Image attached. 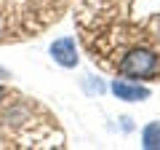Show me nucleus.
<instances>
[{"instance_id":"f257e3e1","label":"nucleus","mask_w":160,"mask_h":150,"mask_svg":"<svg viewBox=\"0 0 160 150\" xmlns=\"http://www.w3.org/2000/svg\"><path fill=\"white\" fill-rule=\"evenodd\" d=\"M78 27L104 70L160 81V0H80Z\"/></svg>"},{"instance_id":"f03ea898","label":"nucleus","mask_w":160,"mask_h":150,"mask_svg":"<svg viewBox=\"0 0 160 150\" xmlns=\"http://www.w3.org/2000/svg\"><path fill=\"white\" fill-rule=\"evenodd\" d=\"M109 91L120 102H144V99H149V86L147 83L126 78V75H115L112 81H109Z\"/></svg>"},{"instance_id":"7ed1b4c3","label":"nucleus","mask_w":160,"mask_h":150,"mask_svg":"<svg viewBox=\"0 0 160 150\" xmlns=\"http://www.w3.org/2000/svg\"><path fill=\"white\" fill-rule=\"evenodd\" d=\"M51 59L64 70H72L80 64V51H78V40H75L72 35H64V38H56L48 48Z\"/></svg>"},{"instance_id":"20e7f679","label":"nucleus","mask_w":160,"mask_h":150,"mask_svg":"<svg viewBox=\"0 0 160 150\" xmlns=\"http://www.w3.org/2000/svg\"><path fill=\"white\" fill-rule=\"evenodd\" d=\"M142 147L144 150H160V121H149L142 129Z\"/></svg>"},{"instance_id":"39448f33","label":"nucleus","mask_w":160,"mask_h":150,"mask_svg":"<svg viewBox=\"0 0 160 150\" xmlns=\"http://www.w3.org/2000/svg\"><path fill=\"white\" fill-rule=\"evenodd\" d=\"M11 97H13V94L8 91V88L3 86V83H0V107H3V104H6V102H8V99H11Z\"/></svg>"},{"instance_id":"423d86ee","label":"nucleus","mask_w":160,"mask_h":150,"mask_svg":"<svg viewBox=\"0 0 160 150\" xmlns=\"http://www.w3.org/2000/svg\"><path fill=\"white\" fill-rule=\"evenodd\" d=\"M3 78H8V72H6V70H0V81H3Z\"/></svg>"}]
</instances>
